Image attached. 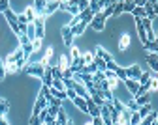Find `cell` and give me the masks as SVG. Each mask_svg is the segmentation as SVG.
I'll return each mask as SVG.
<instances>
[{
    "label": "cell",
    "instance_id": "cell-25",
    "mask_svg": "<svg viewBox=\"0 0 158 125\" xmlns=\"http://www.w3.org/2000/svg\"><path fill=\"white\" fill-rule=\"evenodd\" d=\"M53 47H49L47 51H45V54H44V60H42V64L44 66H51V58H53Z\"/></svg>",
    "mask_w": 158,
    "mask_h": 125
},
{
    "label": "cell",
    "instance_id": "cell-2",
    "mask_svg": "<svg viewBox=\"0 0 158 125\" xmlns=\"http://www.w3.org/2000/svg\"><path fill=\"white\" fill-rule=\"evenodd\" d=\"M32 25H34L36 39H44V36H45V19H44V15H38Z\"/></svg>",
    "mask_w": 158,
    "mask_h": 125
},
{
    "label": "cell",
    "instance_id": "cell-39",
    "mask_svg": "<svg viewBox=\"0 0 158 125\" xmlns=\"http://www.w3.org/2000/svg\"><path fill=\"white\" fill-rule=\"evenodd\" d=\"M139 121H141L139 114H137V112H132V116H130V123H128V125H139Z\"/></svg>",
    "mask_w": 158,
    "mask_h": 125
},
{
    "label": "cell",
    "instance_id": "cell-50",
    "mask_svg": "<svg viewBox=\"0 0 158 125\" xmlns=\"http://www.w3.org/2000/svg\"><path fill=\"white\" fill-rule=\"evenodd\" d=\"M30 43H32V47H34V51H38L40 47H42V39H32V41H30Z\"/></svg>",
    "mask_w": 158,
    "mask_h": 125
},
{
    "label": "cell",
    "instance_id": "cell-14",
    "mask_svg": "<svg viewBox=\"0 0 158 125\" xmlns=\"http://www.w3.org/2000/svg\"><path fill=\"white\" fill-rule=\"evenodd\" d=\"M42 82H44V86H49V88H51V84H53V75H51V66H45V71H44Z\"/></svg>",
    "mask_w": 158,
    "mask_h": 125
},
{
    "label": "cell",
    "instance_id": "cell-26",
    "mask_svg": "<svg viewBox=\"0 0 158 125\" xmlns=\"http://www.w3.org/2000/svg\"><path fill=\"white\" fill-rule=\"evenodd\" d=\"M49 93L53 95V97H56V99H60V101H64L66 99V92H60V90H56V88H49Z\"/></svg>",
    "mask_w": 158,
    "mask_h": 125
},
{
    "label": "cell",
    "instance_id": "cell-35",
    "mask_svg": "<svg viewBox=\"0 0 158 125\" xmlns=\"http://www.w3.org/2000/svg\"><path fill=\"white\" fill-rule=\"evenodd\" d=\"M21 49H23V54H25V58L28 60V56L34 52V47H32V43H27V45H21Z\"/></svg>",
    "mask_w": 158,
    "mask_h": 125
},
{
    "label": "cell",
    "instance_id": "cell-27",
    "mask_svg": "<svg viewBox=\"0 0 158 125\" xmlns=\"http://www.w3.org/2000/svg\"><path fill=\"white\" fill-rule=\"evenodd\" d=\"M45 4H47V0H34V9H36V13H38V15H42V11H44Z\"/></svg>",
    "mask_w": 158,
    "mask_h": 125
},
{
    "label": "cell",
    "instance_id": "cell-34",
    "mask_svg": "<svg viewBox=\"0 0 158 125\" xmlns=\"http://www.w3.org/2000/svg\"><path fill=\"white\" fill-rule=\"evenodd\" d=\"M151 77H152V73L145 71V73H141V75H139V78H137V82H139V84H147V82L151 80Z\"/></svg>",
    "mask_w": 158,
    "mask_h": 125
},
{
    "label": "cell",
    "instance_id": "cell-33",
    "mask_svg": "<svg viewBox=\"0 0 158 125\" xmlns=\"http://www.w3.org/2000/svg\"><path fill=\"white\" fill-rule=\"evenodd\" d=\"M94 66H96V69H98V71H106V62H104L102 58L94 56Z\"/></svg>",
    "mask_w": 158,
    "mask_h": 125
},
{
    "label": "cell",
    "instance_id": "cell-41",
    "mask_svg": "<svg viewBox=\"0 0 158 125\" xmlns=\"http://www.w3.org/2000/svg\"><path fill=\"white\" fill-rule=\"evenodd\" d=\"M83 56V62L85 64H92L94 62V52H85V54H81Z\"/></svg>",
    "mask_w": 158,
    "mask_h": 125
},
{
    "label": "cell",
    "instance_id": "cell-46",
    "mask_svg": "<svg viewBox=\"0 0 158 125\" xmlns=\"http://www.w3.org/2000/svg\"><path fill=\"white\" fill-rule=\"evenodd\" d=\"M126 108H128V110H132V112H135V110H137V108H139V107H137V103H135V101L132 99V101L128 103V105H126Z\"/></svg>",
    "mask_w": 158,
    "mask_h": 125
},
{
    "label": "cell",
    "instance_id": "cell-49",
    "mask_svg": "<svg viewBox=\"0 0 158 125\" xmlns=\"http://www.w3.org/2000/svg\"><path fill=\"white\" fill-rule=\"evenodd\" d=\"M90 123H92V125H106V123L102 121V118H100V116H96V118H92V119H90Z\"/></svg>",
    "mask_w": 158,
    "mask_h": 125
},
{
    "label": "cell",
    "instance_id": "cell-22",
    "mask_svg": "<svg viewBox=\"0 0 158 125\" xmlns=\"http://www.w3.org/2000/svg\"><path fill=\"white\" fill-rule=\"evenodd\" d=\"M55 119H56V125H66L70 118H68V114H66V112L60 108V110H58V114H56V118H55Z\"/></svg>",
    "mask_w": 158,
    "mask_h": 125
},
{
    "label": "cell",
    "instance_id": "cell-52",
    "mask_svg": "<svg viewBox=\"0 0 158 125\" xmlns=\"http://www.w3.org/2000/svg\"><path fill=\"white\" fill-rule=\"evenodd\" d=\"M30 125H42V121H40V118L38 116H30V121H28Z\"/></svg>",
    "mask_w": 158,
    "mask_h": 125
},
{
    "label": "cell",
    "instance_id": "cell-6",
    "mask_svg": "<svg viewBox=\"0 0 158 125\" xmlns=\"http://www.w3.org/2000/svg\"><path fill=\"white\" fill-rule=\"evenodd\" d=\"M124 69H126V78H134V80H137V78H139V75L143 73L141 67L137 66V64H134L130 67H124Z\"/></svg>",
    "mask_w": 158,
    "mask_h": 125
},
{
    "label": "cell",
    "instance_id": "cell-57",
    "mask_svg": "<svg viewBox=\"0 0 158 125\" xmlns=\"http://www.w3.org/2000/svg\"><path fill=\"white\" fill-rule=\"evenodd\" d=\"M85 125H92V123H90V121H89V123H85Z\"/></svg>",
    "mask_w": 158,
    "mask_h": 125
},
{
    "label": "cell",
    "instance_id": "cell-36",
    "mask_svg": "<svg viewBox=\"0 0 158 125\" xmlns=\"http://www.w3.org/2000/svg\"><path fill=\"white\" fill-rule=\"evenodd\" d=\"M8 110H10V103L8 101H2V103H0V118H4Z\"/></svg>",
    "mask_w": 158,
    "mask_h": 125
},
{
    "label": "cell",
    "instance_id": "cell-51",
    "mask_svg": "<svg viewBox=\"0 0 158 125\" xmlns=\"http://www.w3.org/2000/svg\"><path fill=\"white\" fill-rule=\"evenodd\" d=\"M19 37V41H21V45H27V43H30V39L25 36V34H21V36H17Z\"/></svg>",
    "mask_w": 158,
    "mask_h": 125
},
{
    "label": "cell",
    "instance_id": "cell-1",
    "mask_svg": "<svg viewBox=\"0 0 158 125\" xmlns=\"http://www.w3.org/2000/svg\"><path fill=\"white\" fill-rule=\"evenodd\" d=\"M21 71H25L27 75H32V77L42 78V77H44V71H45V66L42 64V62H38V64H28V66H25Z\"/></svg>",
    "mask_w": 158,
    "mask_h": 125
},
{
    "label": "cell",
    "instance_id": "cell-55",
    "mask_svg": "<svg viewBox=\"0 0 158 125\" xmlns=\"http://www.w3.org/2000/svg\"><path fill=\"white\" fill-rule=\"evenodd\" d=\"M151 125H158V119H154V121H152V123H151Z\"/></svg>",
    "mask_w": 158,
    "mask_h": 125
},
{
    "label": "cell",
    "instance_id": "cell-21",
    "mask_svg": "<svg viewBox=\"0 0 158 125\" xmlns=\"http://www.w3.org/2000/svg\"><path fill=\"white\" fill-rule=\"evenodd\" d=\"M152 110H154V108L151 107V103H147V105H141V107H139V108H137L135 112H137V114H139V118H145V116H147V114H151Z\"/></svg>",
    "mask_w": 158,
    "mask_h": 125
},
{
    "label": "cell",
    "instance_id": "cell-20",
    "mask_svg": "<svg viewBox=\"0 0 158 125\" xmlns=\"http://www.w3.org/2000/svg\"><path fill=\"white\" fill-rule=\"evenodd\" d=\"M92 17H94V13H92L89 8H87V9H83V11H79V19H81L83 23H87V25L92 21Z\"/></svg>",
    "mask_w": 158,
    "mask_h": 125
},
{
    "label": "cell",
    "instance_id": "cell-12",
    "mask_svg": "<svg viewBox=\"0 0 158 125\" xmlns=\"http://www.w3.org/2000/svg\"><path fill=\"white\" fill-rule=\"evenodd\" d=\"M58 4H60V2H56V0H53V2H47V4H45V8H44V11H42V15H44V17H47V15L55 13V11L58 9Z\"/></svg>",
    "mask_w": 158,
    "mask_h": 125
},
{
    "label": "cell",
    "instance_id": "cell-29",
    "mask_svg": "<svg viewBox=\"0 0 158 125\" xmlns=\"http://www.w3.org/2000/svg\"><path fill=\"white\" fill-rule=\"evenodd\" d=\"M132 15H134V19H143V17H145V9H143L141 6H135V8L132 9Z\"/></svg>",
    "mask_w": 158,
    "mask_h": 125
},
{
    "label": "cell",
    "instance_id": "cell-31",
    "mask_svg": "<svg viewBox=\"0 0 158 125\" xmlns=\"http://www.w3.org/2000/svg\"><path fill=\"white\" fill-rule=\"evenodd\" d=\"M143 47H145L149 52H156V51H158V41H147V43H143Z\"/></svg>",
    "mask_w": 158,
    "mask_h": 125
},
{
    "label": "cell",
    "instance_id": "cell-47",
    "mask_svg": "<svg viewBox=\"0 0 158 125\" xmlns=\"http://www.w3.org/2000/svg\"><path fill=\"white\" fill-rule=\"evenodd\" d=\"M72 77H73V71H72L70 67L62 71V80H66V78H72Z\"/></svg>",
    "mask_w": 158,
    "mask_h": 125
},
{
    "label": "cell",
    "instance_id": "cell-18",
    "mask_svg": "<svg viewBox=\"0 0 158 125\" xmlns=\"http://www.w3.org/2000/svg\"><path fill=\"white\" fill-rule=\"evenodd\" d=\"M87 26H89L87 23H83V21H79V23H77L75 26H72V34H73V36H81V34L87 30Z\"/></svg>",
    "mask_w": 158,
    "mask_h": 125
},
{
    "label": "cell",
    "instance_id": "cell-45",
    "mask_svg": "<svg viewBox=\"0 0 158 125\" xmlns=\"http://www.w3.org/2000/svg\"><path fill=\"white\" fill-rule=\"evenodd\" d=\"M58 107H47V112H49V116H53V118H56V114H58Z\"/></svg>",
    "mask_w": 158,
    "mask_h": 125
},
{
    "label": "cell",
    "instance_id": "cell-37",
    "mask_svg": "<svg viewBox=\"0 0 158 125\" xmlns=\"http://www.w3.org/2000/svg\"><path fill=\"white\" fill-rule=\"evenodd\" d=\"M123 13V2H115V6H113V17H118V15H121Z\"/></svg>",
    "mask_w": 158,
    "mask_h": 125
},
{
    "label": "cell",
    "instance_id": "cell-54",
    "mask_svg": "<svg viewBox=\"0 0 158 125\" xmlns=\"http://www.w3.org/2000/svg\"><path fill=\"white\" fill-rule=\"evenodd\" d=\"M0 125H10V123H8V121H6L4 118H0Z\"/></svg>",
    "mask_w": 158,
    "mask_h": 125
},
{
    "label": "cell",
    "instance_id": "cell-11",
    "mask_svg": "<svg viewBox=\"0 0 158 125\" xmlns=\"http://www.w3.org/2000/svg\"><path fill=\"white\" fill-rule=\"evenodd\" d=\"M72 90L79 95V97H83V99H87L89 97V92H87V88L83 86V84H79V82H75L73 80V86H72Z\"/></svg>",
    "mask_w": 158,
    "mask_h": 125
},
{
    "label": "cell",
    "instance_id": "cell-10",
    "mask_svg": "<svg viewBox=\"0 0 158 125\" xmlns=\"http://www.w3.org/2000/svg\"><path fill=\"white\" fill-rule=\"evenodd\" d=\"M134 101L137 103V107L147 105V103H151V93H147V92H143V93H137V95H134Z\"/></svg>",
    "mask_w": 158,
    "mask_h": 125
},
{
    "label": "cell",
    "instance_id": "cell-58",
    "mask_svg": "<svg viewBox=\"0 0 158 125\" xmlns=\"http://www.w3.org/2000/svg\"><path fill=\"white\" fill-rule=\"evenodd\" d=\"M56 2H64V0H56Z\"/></svg>",
    "mask_w": 158,
    "mask_h": 125
},
{
    "label": "cell",
    "instance_id": "cell-9",
    "mask_svg": "<svg viewBox=\"0 0 158 125\" xmlns=\"http://www.w3.org/2000/svg\"><path fill=\"white\" fill-rule=\"evenodd\" d=\"M124 84H126V88H128V92H130L132 95H135L137 90H139V82L134 80V78H124Z\"/></svg>",
    "mask_w": 158,
    "mask_h": 125
},
{
    "label": "cell",
    "instance_id": "cell-19",
    "mask_svg": "<svg viewBox=\"0 0 158 125\" xmlns=\"http://www.w3.org/2000/svg\"><path fill=\"white\" fill-rule=\"evenodd\" d=\"M130 47V36L128 34H123L121 39H118V51H126Z\"/></svg>",
    "mask_w": 158,
    "mask_h": 125
},
{
    "label": "cell",
    "instance_id": "cell-32",
    "mask_svg": "<svg viewBox=\"0 0 158 125\" xmlns=\"http://www.w3.org/2000/svg\"><path fill=\"white\" fill-rule=\"evenodd\" d=\"M113 73L117 75V78H118V80H124V78H126V69H124V67H121V66H117V69H115Z\"/></svg>",
    "mask_w": 158,
    "mask_h": 125
},
{
    "label": "cell",
    "instance_id": "cell-24",
    "mask_svg": "<svg viewBox=\"0 0 158 125\" xmlns=\"http://www.w3.org/2000/svg\"><path fill=\"white\" fill-rule=\"evenodd\" d=\"M60 71H64V69H68L70 67V60H68V56H60L58 58V66H56Z\"/></svg>",
    "mask_w": 158,
    "mask_h": 125
},
{
    "label": "cell",
    "instance_id": "cell-7",
    "mask_svg": "<svg viewBox=\"0 0 158 125\" xmlns=\"http://www.w3.org/2000/svg\"><path fill=\"white\" fill-rule=\"evenodd\" d=\"M60 34H62V41H64V45H66V47H72V41H73L72 28H70V26H62Z\"/></svg>",
    "mask_w": 158,
    "mask_h": 125
},
{
    "label": "cell",
    "instance_id": "cell-53",
    "mask_svg": "<svg viewBox=\"0 0 158 125\" xmlns=\"http://www.w3.org/2000/svg\"><path fill=\"white\" fill-rule=\"evenodd\" d=\"M145 2H147V0H134V4H135V6H141V8L145 6Z\"/></svg>",
    "mask_w": 158,
    "mask_h": 125
},
{
    "label": "cell",
    "instance_id": "cell-15",
    "mask_svg": "<svg viewBox=\"0 0 158 125\" xmlns=\"http://www.w3.org/2000/svg\"><path fill=\"white\" fill-rule=\"evenodd\" d=\"M23 15H25V19H27V23H28V25H30V23H34V19L38 17V13H36L34 6H28V8L23 11Z\"/></svg>",
    "mask_w": 158,
    "mask_h": 125
},
{
    "label": "cell",
    "instance_id": "cell-23",
    "mask_svg": "<svg viewBox=\"0 0 158 125\" xmlns=\"http://www.w3.org/2000/svg\"><path fill=\"white\" fill-rule=\"evenodd\" d=\"M45 99H47V107H58V108H62V101L56 99V97H53L51 93L45 95Z\"/></svg>",
    "mask_w": 158,
    "mask_h": 125
},
{
    "label": "cell",
    "instance_id": "cell-5",
    "mask_svg": "<svg viewBox=\"0 0 158 125\" xmlns=\"http://www.w3.org/2000/svg\"><path fill=\"white\" fill-rule=\"evenodd\" d=\"M47 107V99L42 95V93H38V99H36V103H34V110H32V116H38L40 114V110H44Z\"/></svg>",
    "mask_w": 158,
    "mask_h": 125
},
{
    "label": "cell",
    "instance_id": "cell-56",
    "mask_svg": "<svg viewBox=\"0 0 158 125\" xmlns=\"http://www.w3.org/2000/svg\"><path fill=\"white\" fill-rule=\"evenodd\" d=\"M66 125H73V123H72V119H68V123H66Z\"/></svg>",
    "mask_w": 158,
    "mask_h": 125
},
{
    "label": "cell",
    "instance_id": "cell-42",
    "mask_svg": "<svg viewBox=\"0 0 158 125\" xmlns=\"http://www.w3.org/2000/svg\"><path fill=\"white\" fill-rule=\"evenodd\" d=\"M4 77H6V62L4 58H0V80H4Z\"/></svg>",
    "mask_w": 158,
    "mask_h": 125
},
{
    "label": "cell",
    "instance_id": "cell-30",
    "mask_svg": "<svg viewBox=\"0 0 158 125\" xmlns=\"http://www.w3.org/2000/svg\"><path fill=\"white\" fill-rule=\"evenodd\" d=\"M53 88H56V90H60V92H64L66 90V86H64V80L62 78H53V84H51Z\"/></svg>",
    "mask_w": 158,
    "mask_h": 125
},
{
    "label": "cell",
    "instance_id": "cell-40",
    "mask_svg": "<svg viewBox=\"0 0 158 125\" xmlns=\"http://www.w3.org/2000/svg\"><path fill=\"white\" fill-rule=\"evenodd\" d=\"M113 6H115V4H107V6L102 9V15H104L106 19H107V17H111V13H113Z\"/></svg>",
    "mask_w": 158,
    "mask_h": 125
},
{
    "label": "cell",
    "instance_id": "cell-38",
    "mask_svg": "<svg viewBox=\"0 0 158 125\" xmlns=\"http://www.w3.org/2000/svg\"><path fill=\"white\" fill-rule=\"evenodd\" d=\"M147 86H149V90H152V92H154V90H158V80H156V77H154V75H152V77H151V80L147 82Z\"/></svg>",
    "mask_w": 158,
    "mask_h": 125
},
{
    "label": "cell",
    "instance_id": "cell-48",
    "mask_svg": "<svg viewBox=\"0 0 158 125\" xmlns=\"http://www.w3.org/2000/svg\"><path fill=\"white\" fill-rule=\"evenodd\" d=\"M66 11H68V13H72V15H77V13H79V8H77V6H68V8H66Z\"/></svg>",
    "mask_w": 158,
    "mask_h": 125
},
{
    "label": "cell",
    "instance_id": "cell-59",
    "mask_svg": "<svg viewBox=\"0 0 158 125\" xmlns=\"http://www.w3.org/2000/svg\"><path fill=\"white\" fill-rule=\"evenodd\" d=\"M2 101H6V99H0V103H2Z\"/></svg>",
    "mask_w": 158,
    "mask_h": 125
},
{
    "label": "cell",
    "instance_id": "cell-43",
    "mask_svg": "<svg viewBox=\"0 0 158 125\" xmlns=\"http://www.w3.org/2000/svg\"><path fill=\"white\" fill-rule=\"evenodd\" d=\"M77 8H79V11L87 9L89 8V0H77Z\"/></svg>",
    "mask_w": 158,
    "mask_h": 125
},
{
    "label": "cell",
    "instance_id": "cell-13",
    "mask_svg": "<svg viewBox=\"0 0 158 125\" xmlns=\"http://www.w3.org/2000/svg\"><path fill=\"white\" fill-rule=\"evenodd\" d=\"M94 56H98V58H102L104 62H111L113 60V56L104 49V47H96V52H94Z\"/></svg>",
    "mask_w": 158,
    "mask_h": 125
},
{
    "label": "cell",
    "instance_id": "cell-44",
    "mask_svg": "<svg viewBox=\"0 0 158 125\" xmlns=\"http://www.w3.org/2000/svg\"><path fill=\"white\" fill-rule=\"evenodd\" d=\"M10 8V0H0V13H4Z\"/></svg>",
    "mask_w": 158,
    "mask_h": 125
},
{
    "label": "cell",
    "instance_id": "cell-3",
    "mask_svg": "<svg viewBox=\"0 0 158 125\" xmlns=\"http://www.w3.org/2000/svg\"><path fill=\"white\" fill-rule=\"evenodd\" d=\"M4 17H6V21H8V25L11 26V30H13L17 36H21V30H19V23H17V15L8 8V9L4 11Z\"/></svg>",
    "mask_w": 158,
    "mask_h": 125
},
{
    "label": "cell",
    "instance_id": "cell-4",
    "mask_svg": "<svg viewBox=\"0 0 158 125\" xmlns=\"http://www.w3.org/2000/svg\"><path fill=\"white\" fill-rule=\"evenodd\" d=\"M90 28L92 30H96V32H102L104 30V26H106V17L102 15V11L100 13H94V17H92V21H90Z\"/></svg>",
    "mask_w": 158,
    "mask_h": 125
},
{
    "label": "cell",
    "instance_id": "cell-16",
    "mask_svg": "<svg viewBox=\"0 0 158 125\" xmlns=\"http://www.w3.org/2000/svg\"><path fill=\"white\" fill-rule=\"evenodd\" d=\"M147 64L152 67V71H158V54L156 52H149L147 54Z\"/></svg>",
    "mask_w": 158,
    "mask_h": 125
},
{
    "label": "cell",
    "instance_id": "cell-8",
    "mask_svg": "<svg viewBox=\"0 0 158 125\" xmlns=\"http://www.w3.org/2000/svg\"><path fill=\"white\" fill-rule=\"evenodd\" d=\"M104 77H106V80H107V84H109V88H111V90H113V88H117L118 78H117V75H115L113 71L106 69V71H104Z\"/></svg>",
    "mask_w": 158,
    "mask_h": 125
},
{
    "label": "cell",
    "instance_id": "cell-17",
    "mask_svg": "<svg viewBox=\"0 0 158 125\" xmlns=\"http://www.w3.org/2000/svg\"><path fill=\"white\" fill-rule=\"evenodd\" d=\"M72 101H73V105H75V107H77L79 110H81V112H85V114H87V101H85L83 97H79V95H75V97H73Z\"/></svg>",
    "mask_w": 158,
    "mask_h": 125
},
{
    "label": "cell",
    "instance_id": "cell-28",
    "mask_svg": "<svg viewBox=\"0 0 158 125\" xmlns=\"http://www.w3.org/2000/svg\"><path fill=\"white\" fill-rule=\"evenodd\" d=\"M134 8H135L134 0H124V2H123V13H132Z\"/></svg>",
    "mask_w": 158,
    "mask_h": 125
}]
</instances>
